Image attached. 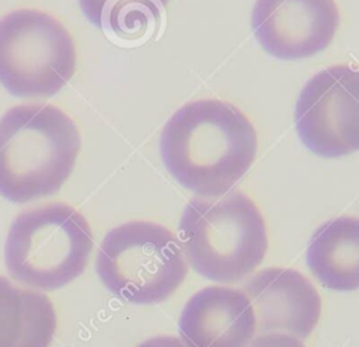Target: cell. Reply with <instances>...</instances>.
Instances as JSON below:
<instances>
[{
	"label": "cell",
	"instance_id": "cell-1",
	"mask_svg": "<svg viewBox=\"0 0 359 347\" xmlns=\"http://www.w3.org/2000/svg\"><path fill=\"white\" fill-rule=\"evenodd\" d=\"M258 138L236 105L202 98L182 105L163 128L160 153L187 190L215 198L229 192L252 166Z\"/></svg>",
	"mask_w": 359,
	"mask_h": 347
},
{
	"label": "cell",
	"instance_id": "cell-2",
	"mask_svg": "<svg viewBox=\"0 0 359 347\" xmlns=\"http://www.w3.org/2000/svg\"><path fill=\"white\" fill-rule=\"evenodd\" d=\"M76 122L52 104L15 105L0 118V195L24 204L57 192L80 153Z\"/></svg>",
	"mask_w": 359,
	"mask_h": 347
},
{
	"label": "cell",
	"instance_id": "cell-3",
	"mask_svg": "<svg viewBox=\"0 0 359 347\" xmlns=\"http://www.w3.org/2000/svg\"><path fill=\"white\" fill-rule=\"evenodd\" d=\"M180 240L198 274L226 284L251 274L268 250L264 215L241 191L189 199L180 221Z\"/></svg>",
	"mask_w": 359,
	"mask_h": 347
},
{
	"label": "cell",
	"instance_id": "cell-4",
	"mask_svg": "<svg viewBox=\"0 0 359 347\" xmlns=\"http://www.w3.org/2000/svg\"><path fill=\"white\" fill-rule=\"evenodd\" d=\"M94 237L84 215L65 202L21 212L11 223L4 260L11 277L36 289H56L87 267Z\"/></svg>",
	"mask_w": 359,
	"mask_h": 347
},
{
	"label": "cell",
	"instance_id": "cell-5",
	"mask_svg": "<svg viewBox=\"0 0 359 347\" xmlns=\"http://www.w3.org/2000/svg\"><path fill=\"white\" fill-rule=\"evenodd\" d=\"M95 268L112 295L133 305L167 301L188 274L177 236L150 221H129L111 229L100 246Z\"/></svg>",
	"mask_w": 359,
	"mask_h": 347
},
{
	"label": "cell",
	"instance_id": "cell-6",
	"mask_svg": "<svg viewBox=\"0 0 359 347\" xmlns=\"http://www.w3.org/2000/svg\"><path fill=\"white\" fill-rule=\"evenodd\" d=\"M76 44L53 15L18 8L0 20V83L17 97H50L76 72Z\"/></svg>",
	"mask_w": 359,
	"mask_h": 347
},
{
	"label": "cell",
	"instance_id": "cell-7",
	"mask_svg": "<svg viewBox=\"0 0 359 347\" xmlns=\"http://www.w3.org/2000/svg\"><path fill=\"white\" fill-rule=\"evenodd\" d=\"M294 122L302 142L321 157L359 150V67L334 65L299 94Z\"/></svg>",
	"mask_w": 359,
	"mask_h": 347
},
{
	"label": "cell",
	"instance_id": "cell-8",
	"mask_svg": "<svg viewBox=\"0 0 359 347\" xmlns=\"http://www.w3.org/2000/svg\"><path fill=\"white\" fill-rule=\"evenodd\" d=\"M251 25L259 45L286 60L320 53L339 25L335 0H255Z\"/></svg>",
	"mask_w": 359,
	"mask_h": 347
},
{
	"label": "cell",
	"instance_id": "cell-9",
	"mask_svg": "<svg viewBox=\"0 0 359 347\" xmlns=\"http://www.w3.org/2000/svg\"><path fill=\"white\" fill-rule=\"evenodd\" d=\"M243 291L252 305L259 334L285 333L303 341L320 320L321 296L294 268H264L245 282Z\"/></svg>",
	"mask_w": 359,
	"mask_h": 347
},
{
	"label": "cell",
	"instance_id": "cell-10",
	"mask_svg": "<svg viewBox=\"0 0 359 347\" xmlns=\"http://www.w3.org/2000/svg\"><path fill=\"white\" fill-rule=\"evenodd\" d=\"M178 333L187 347H247L257 333L250 298L233 287L202 288L185 302Z\"/></svg>",
	"mask_w": 359,
	"mask_h": 347
},
{
	"label": "cell",
	"instance_id": "cell-11",
	"mask_svg": "<svg viewBox=\"0 0 359 347\" xmlns=\"http://www.w3.org/2000/svg\"><path fill=\"white\" fill-rule=\"evenodd\" d=\"M306 260L328 289H359V218L342 215L320 225L310 237Z\"/></svg>",
	"mask_w": 359,
	"mask_h": 347
},
{
	"label": "cell",
	"instance_id": "cell-12",
	"mask_svg": "<svg viewBox=\"0 0 359 347\" xmlns=\"http://www.w3.org/2000/svg\"><path fill=\"white\" fill-rule=\"evenodd\" d=\"M57 317L50 298L0 275V347H49Z\"/></svg>",
	"mask_w": 359,
	"mask_h": 347
},
{
	"label": "cell",
	"instance_id": "cell-13",
	"mask_svg": "<svg viewBox=\"0 0 359 347\" xmlns=\"http://www.w3.org/2000/svg\"><path fill=\"white\" fill-rule=\"evenodd\" d=\"M87 20L109 39L136 44L158 30L170 0H79Z\"/></svg>",
	"mask_w": 359,
	"mask_h": 347
},
{
	"label": "cell",
	"instance_id": "cell-14",
	"mask_svg": "<svg viewBox=\"0 0 359 347\" xmlns=\"http://www.w3.org/2000/svg\"><path fill=\"white\" fill-rule=\"evenodd\" d=\"M247 347H306L302 340L285 333H265L252 339Z\"/></svg>",
	"mask_w": 359,
	"mask_h": 347
},
{
	"label": "cell",
	"instance_id": "cell-15",
	"mask_svg": "<svg viewBox=\"0 0 359 347\" xmlns=\"http://www.w3.org/2000/svg\"><path fill=\"white\" fill-rule=\"evenodd\" d=\"M137 347H187L181 339L171 334H161L142 341Z\"/></svg>",
	"mask_w": 359,
	"mask_h": 347
}]
</instances>
